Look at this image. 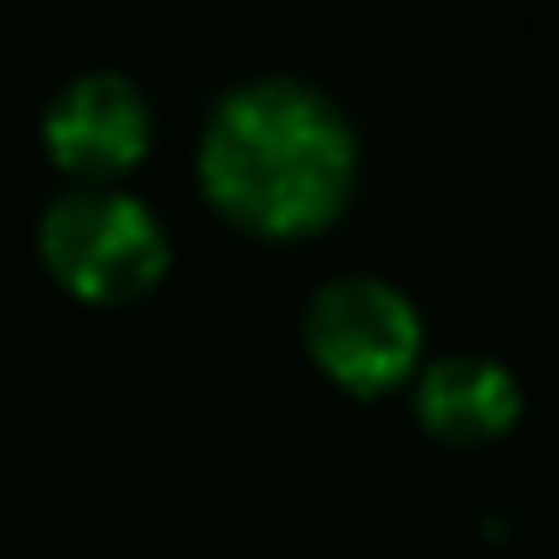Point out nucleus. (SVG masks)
I'll list each match as a JSON object with an SVG mask.
<instances>
[{
    "label": "nucleus",
    "mask_w": 559,
    "mask_h": 559,
    "mask_svg": "<svg viewBox=\"0 0 559 559\" xmlns=\"http://www.w3.org/2000/svg\"><path fill=\"white\" fill-rule=\"evenodd\" d=\"M148 143H154L148 99L138 94V83L116 72H88L67 83L45 110V148L83 187H110L116 176L138 170Z\"/></svg>",
    "instance_id": "obj_4"
},
{
    "label": "nucleus",
    "mask_w": 559,
    "mask_h": 559,
    "mask_svg": "<svg viewBox=\"0 0 559 559\" xmlns=\"http://www.w3.org/2000/svg\"><path fill=\"white\" fill-rule=\"evenodd\" d=\"M50 274L83 302H132L154 292L170 269V236L143 198L116 187H78L50 203L39 225Z\"/></svg>",
    "instance_id": "obj_2"
},
{
    "label": "nucleus",
    "mask_w": 559,
    "mask_h": 559,
    "mask_svg": "<svg viewBox=\"0 0 559 559\" xmlns=\"http://www.w3.org/2000/svg\"><path fill=\"white\" fill-rule=\"evenodd\" d=\"M521 417V390L510 368L488 357H444L417 379V423L444 444H488Z\"/></svg>",
    "instance_id": "obj_5"
},
{
    "label": "nucleus",
    "mask_w": 559,
    "mask_h": 559,
    "mask_svg": "<svg viewBox=\"0 0 559 559\" xmlns=\"http://www.w3.org/2000/svg\"><path fill=\"white\" fill-rule=\"evenodd\" d=\"M302 341L313 362L352 395H384L417 373L423 319L412 297L373 274H341L308 302Z\"/></svg>",
    "instance_id": "obj_3"
},
{
    "label": "nucleus",
    "mask_w": 559,
    "mask_h": 559,
    "mask_svg": "<svg viewBox=\"0 0 559 559\" xmlns=\"http://www.w3.org/2000/svg\"><path fill=\"white\" fill-rule=\"evenodd\" d=\"M198 181L209 203L241 230L313 236L352 198L357 132L319 88L258 78L209 110Z\"/></svg>",
    "instance_id": "obj_1"
}]
</instances>
